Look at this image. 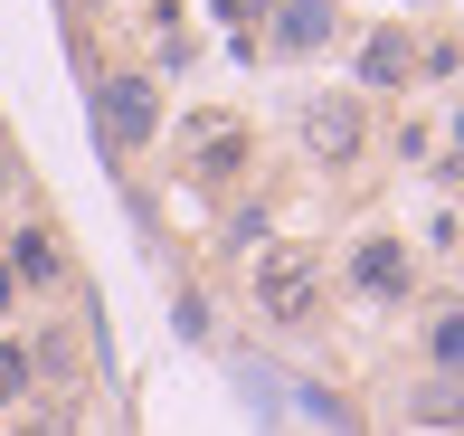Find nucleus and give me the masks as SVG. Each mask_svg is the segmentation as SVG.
<instances>
[{"label":"nucleus","mask_w":464,"mask_h":436,"mask_svg":"<svg viewBox=\"0 0 464 436\" xmlns=\"http://www.w3.org/2000/svg\"><path fill=\"white\" fill-rule=\"evenodd\" d=\"M246 304H256V323H276V332H323V314H332V257L323 247H294V237L256 247V257H246Z\"/></svg>","instance_id":"1"},{"label":"nucleus","mask_w":464,"mask_h":436,"mask_svg":"<svg viewBox=\"0 0 464 436\" xmlns=\"http://www.w3.org/2000/svg\"><path fill=\"white\" fill-rule=\"evenodd\" d=\"M332 276H342V295L361 304V314H408L417 304V247L398 237V228H361Z\"/></svg>","instance_id":"2"},{"label":"nucleus","mask_w":464,"mask_h":436,"mask_svg":"<svg viewBox=\"0 0 464 436\" xmlns=\"http://www.w3.org/2000/svg\"><path fill=\"white\" fill-rule=\"evenodd\" d=\"M161 76L152 67H95V133H104V152H152L161 142Z\"/></svg>","instance_id":"3"},{"label":"nucleus","mask_w":464,"mask_h":436,"mask_svg":"<svg viewBox=\"0 0 464 436\" xmlns=\"http://www.w3.org/2000/svg\"><path fill=\"white\" fill-rule=\"evenodd\" d=\"M294 133H304V152L323 161V171H351V161H361L370 142H379V105H361L351 86L304 95V123H294Z\"/></svg>","instance_id":"4"},{"label":"nucleus","mask_w":464,"mask_h":436,"mask_svg":"<svg viewBox=\"0 0 464 436\" xmlns=\"http://www.w3.org/2000/svg\"><path fill=\"white\" fill-rule=\"evenodd\" d=\"M351 95H361V105L417 95V29L408 19H370V29L351 38Z\"/></svg>","instance_id":"5"},{"label":"nucleus","mask_w":464,"mask_h":436,"mask_svg":"<svg viewBox=\"0 0 464 436\" xmlns=\"http://www.w3.org/2000/svg\"><path fill=\"white\" fill-rule=\"evenodd\" d=\"M256 38H266V57H285V67H313V57H332L351 38V19H342V0H266Z\"/></svg>","instance_id":"6"},{"label":"nucleus","mask_w":464,"mask_h":436,"mask_svg":"<svg viewBox=\"0 0 464 436\" xmlns=\"http://www.w3.org/2000/svg\"><path fill=\"white\" fill-rule=\"evenodd\" d=\"M180 142H189V180H199V190H227V180H246V161H256V133L227 105H199L180 123Z\"/></svg>","instance_id":"7"},{"label":"nucleus","mask_w":464,"mask_h":436,"mask_svg":"<svg viewBox=\"0 0 464 436\" xmlns=\"http://www.w3.org/2000/svg\"><path fill=\"white\" fill-rule=\"evenodd\" d=\"M0 266H10L19 295H57V285H67V237H57L48 218H19L10 237H0Z\"/></svg>","instance_id":"8"},{"label":"nucleus","mask_w":464,"mask_h":436,"mask_svg":"<svg viewBox=\"0 0 464 436\" xmlns=\"http://www.w3.org/2000/svg\"><path fill=\"white\" fill-rule=\"evenodd\" d=\"M408 342H417V370H446V380H464V295H436V304H417Z\"/></svg>","instance_id":"9"},{"label":"nucleus","mask_w":464,"mask_h":436,"mask_svg":"<svg viewBox=\"0 0 464 436\" xmlns=\"http://www.w3.org/2000/svg\"><path fill=\"white\" fill-rule=\"evenodd\" d=\"M398 418H408V427H464V380H446V370H417V380L398 389Z\"/></svg>","instance_id":"10"},{"label":"nucleus","mask_w":464,"mask_h":436,"mask_svg":"<svg viewBox=\"0 0 464 436\" xmlns=\"http://www.w3.org/2000/svg\"><path fill=\"white\" fill-rule=\"evenodd\" d=\"M29 361H38V380H57V399H76V370H86L76 323H38V332H29Z\"/></svg>","instance_id":"11"},{"label":"nucleus","mask_w":464,"mask_h":436,"mask_svg":"<svg viewBox=\"0 0 464 436\" xmlns=\"http://www.w3.org/2000/svg\"><path fill=\"white\" fill-rule=\"evenodd\" d=\"M142 29H152V76H180L189 57H199V38H189L180 0H142Z\"/></svg>","instance_id":"12"},{"label":"nucleus","mask_w":464,"mask_h":436,"mask_svg":"<svg viewBox=\"0 0 464 436\" xmlns=\"http://www.w3.org/2000/svg\"><path fill=\"white\" fill-rule=\"evenodd\" d=\"M256 247H276V199H266V190L218 218V257H256Z\"/></svg>","instance_id":"13"},{"label":"nucleus","mask_w":464,"mask_h":436,"mask_svg":"<svg viewBox=\"0 0 464 436\" xmlns=\"http://www.w3.org/2000/svg\"><path fill=\"white\" fill-rule=\"evenodd\" d=\"M464 76V38L455 29H417V86H455Z\"/></svg>","instance_id":"14"},{"label":"nucleus","mask_w":464,"mask_h":436,"mask_svg":"<svg viewBox=\"0 0 464 436\" xmlns=\"http://www.w3.org/2000/svg\"><path fill=\"white\" fill-rule=\"evenodd\" d=\"M19 399H38V361H29V342H0V408H19Z\"/></svg>","instance_id":"15"},{"label":"nucleus","mask_w":464,"mask_h":436,"mask_svg":"<svg viewBox=\"0 0 464 436\" xmlns=\"http://www.w3.org/2000/svg\"><path fill=\"white\" fill-rule=\"evenodd\" d=\"M389 161H408V171H427V161H436V123H427V114L389 123Z\"/></svg>","instance_id":"16"},{"label":"nucleus","mask_w":464,"mask_h":436,"mask_svg":"<svg viewBox=\"0 0 464 436\" xmlns=\"http://www.w3.org/2000/svg\"><path fill=\"white\" fill-rule=\"evenodd\" d=\"M408 247H417V257H464V218L455 209H427V228H417Z\"/></svg>","instance_id":"17"},{"label":"nucleus","mask_w":464,"mask_h":436,"mask_svg":"<svg viewBox=\"0 0 464 436\" xmlns=\"http://www.w3.org/2000/svg\"><path fill=\"white\" fill-rule=\"evenodd\" d=\"M208 19H218V29H237V38H256V19H266V0H208Z\"/></svg>","instance_id":"18"},{"label":"nucleus","mask_w":464,"mask_h":436,"mask_svg":"<svg viewBox=\"0 0 464 436\" xmlns=\"http://www.w3.org/2000/svg\"><path fill=\"white\" fill-rule=\"evenodd\" d=\"M10 436H76V427H67V399L38 408V418H10Z\"/></svg>","instance_id":"19"},{"label":"nucleus","mask_w":464,"mask_h":436,"mask_svg":"<svg viewBox=\"0 0 464 436\" xmlns=\"http://www.w3.org/2000/svg\"><path fill=\"white\" fill-rule=\"evenodd\" d=\"M10 199H19V152L0 142V209H10Z\"/></svg>","instance_id":"20"},{"label":"nucleus","mask_w":464,"mask_h":436,"mask_svg":"<svg viewBox=\"0 0 464 436\" xmlns=\"http://www.w3.org/2000/svg\"><path fill=\"white\" fill-rule=\"evenodd\" d=\"M10 304H19V285H10V266H0V314H10Z\"/></svg>","instance_id":"21"},{"label":"nucleus","mask_w":464,"mask_h":436,"mask_svg":"<svg viewBox=\"0 0 464 436\" xmlns=\"http://www.w3.org/2000/svg\"><path fill=\"white\" fill-rule=\"evenodd\" d=\"M455 218H464V209H455Z\"/></svg>","instance_id":"22"}]
</instances>
